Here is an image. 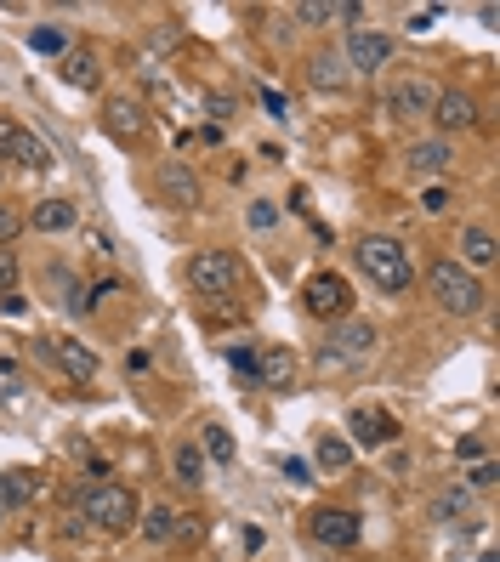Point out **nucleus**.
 Listing matches in <instances>:
<instances>
[{"instance_id":"9b49d317","label":"nucleus","mask_w":500,"mask_h":562,"mask_svg":"<svg viewBox=\"0 0 500 562\" xmlns=\"http://www.w3.org/2000/svg\"><path fill=\"white\" fill-rule=\"evenodd\" d=\"M46 352L57 358V369H63L69 381H80V387L97 381V352H91L86 341H69V335H63V341H46Z\"/></svg>"},{"instance_id":"20e7f679","label":"nucleus","mask_w":500,"mask_h":562,"mask_svg":"<svg viewBox=\"0 0 500 562\" xmlns=\"http://www.w3.org/2000/svg\"><path fill=\"white\" fill-rule=\"evenodd\" d=\"M188 284H194L199 296H228L233 284H239L233 250H199L194 262H188Z\"/></svg>"},{"instance_id":"7ed1b4c3","label":"nucleus","mask_w":500,"mask_h":562,"mask_svg":"<svg viewBox=\"0 0 500 562\" xmlns=\"http://www.w3.org/2000/svg\"><path fill=\"white\" fill-rule=\"evenodd\" d=\"M86 523H97L103 534L137 528V494L125 489V483H97V489L86 494Z\"/></svg>"},{"instance_id":"58836bf2","label":"nucleus","mask_w":500,"mask_h":562,"mask_svg":"<svg viewBox=\"0 0 500 562\" xmlns=\"http://www.w3.org/2000/svg\"><path fill=\"white\" fill-rule=\"evenodd\" d=\"M233 369H239V375H256V352H250V347H233Z\"/></svg>"},{"instance_id":"2eb2a0df","label":"nucleus","mask_w":500,"mask_h":562,"mask_svg":"<svg viewBox=\"0 0 500 562\" xmlns=\"http://www.w3.org/2000/svg\"><path fill=\"white\" fill-rule=\"evenodd\" d=\"M432 120H438V131H466V125H478V103L466 91H438Z\"/></svg>"},{"instance_id":"c9c22d12","label":"nucleus","mask_w":500,"mask_h":562,"mask_svg":"<svg viewBox=\"0 0 500 562\" xmlns=\"http://www.w3.org/2000/svg\"><path fill=\"white\" fill-rule=\"evenodd\" d=\"M495 466H489V460H478V466H472V477H466V483H472V489H495Z\"/></svg>"},{"instance_id":"1a4fd4ad","label":"nucleus","mask_w":500,"mask_h":562,"mask_svg":"<svg viewBox=\"0 0 500 562\" xmlns=\"http://www.w3.org/2000/svg\"><path fill=\"white\" fill-rule=\"evenodd\" d=\"M387 57H393V35H381V29H353L347 35V63L364 74L387 69Z\"/></svg>"},{"instance_id":"2f4dec72","label":"nucleus","mask_w":500,"mask_h":562,"mask_svg":"<svg viewBox=\"0 0 500 562\" xmlns=\"http://www.w3.org/2000/svg\"><path fill=\"white\" fill-rule=\"evenodd\" d=\"M18 228H23V216L12 211V205H0V250H6L12 239H18Z\"/></svg>"},{"instance_id":"a878e982","label":"nucleus","mask_w":500,"mask_h":562,"mask_svg":"<svg viewBox=\"0 0 500 562\" xmlns=\"http://www.w3.org/2000/svg\"><path fill=\"white\" fill-rule=\"evenodd\" d=\"M6 500L23 506V500H40V477L35 472H6Z\"/></svg>"},{"instance_id":"f704fd0d","label":"nucleus","mask_w":500,"mask_h":562,"mask_svg":"<svg viewBox=\"0 0 500 562\" xmlns=\"http://www.w3.org/2000/svg\"><path fill=\"white\" fill-rule=\"evenodd\" d=\"M421 211H427V216L449 211V188H427V194H421Z\"/></svg>"},{"instance_id":"4c0bfd02","label":"nucleus","mask_w":500,"mask_h":562,"mask_svg":"<svg viewBox=\"0 0 500 562\" xmlns=\"http://www.w3.org/2000/svg\"><path fill=\"white\" fill-rule=\"evenodd\" d=\"M432 23H438V6H421V12H410V35H421Z\"/></svg>"},{"instance_id":"423d86ee","label":"nucleus","mask_w":500,"mask_h":562,"mask_svg":"<svg viewBox=\"0 0 500 562\" xmlns=\"http://www.w3.org/2000/svg\"><path fill=\"white\" fill-rule=\"evenodd\" d=\"M375 352V324H364V318H353V324H341L336 335H330V347H324V364L341 369V364H364Z\"/></svg>"},{"instance_id":"bb28decb","label":"nucleus","mask_w":500,"mask_h":562,"mask_svg":"<svg viewBox=\"0 0 500 562\" xmlns=\"http://www.w3.org/2000/svg\"><path fill=\"white\" fill-rule=\"evenodd\" d=\"M199 455H211L216 466H233V438L222 426H205V449H199Z\"/></svg>"},{"instance_id":"f257e3e1","label":"nucleus","mask_w":500,"mask_h":562,"mask_svg":"<svg viewBox=\"0 0 500 562\" xmlns=\"http://www.w3.org/2000/svg\"><path fill=\"white\" fill-rule=\"evenodd\" d=\"M358 267H364V273H370V284H375V290H387V296L410 290V279H415L410 250L398 245V239H381V233H370V239L358 245Z\"/></svg>"},{"instance_id":"f03ea898","label":"nucleus","mask_w":500,"mask_h":562,"mask_svg":"<svg viewBox=\"0 0 500 562\" xmlns=\"http://www.w3.org/2000/svg\"><path fill=\"white\" fill-rule=\"evenodd\" d=\"M427 284H432V296H438V307H444V313L472 318L483 307V284L472 279V267H461V262H438L427 273Z\"/></svg>"},{"instance_id":"5701e85b","label":"nucleus","mask_w":500,"mask_h":562,"mask_svg":"<svg viewBox=\"0 0 500 562\" xmlns=\"http://www.w3.org/2000/svg\"><path fill=\"white\" fill-rule=\"evenodd\" d=\"M307 80H313V86H319V91H336L341 80H347V74H341V63H336V57H330V52H319V57H313V63H307Z\"/></svg>"},{"instance_id":"e433bc0d","label":"nucleus","mask_w":500,"mask_h":562,"mask_svg":"<svg viewBox=\"0 0 500 562\" xmlns=\"http://www.w3.org/2000/svg\"><path fill=\"white\" fill-rule=\"evenodd\" d=\"M205 108H211V120H233V97H222V91H211Z\"/></svg>"},{"instance_id":"a211bd4d","label":"nucleus","mask_w":500,"mask_h":562,"mask_svg":"<svg viewBox=\"0 0 500 562\" xmlns=\"http://www.w3.org/2000/svg\"><path fill=\"white\" fill-rule=\"evenodd\" d=\"M256 381L290 387V381H296V358H290V352H262V358H256Z\"/></svg>"},{"instance_id":"4468645a","label":"nucleus","mask_w":500,"mask_h":562,"mask_svg":"<svg viewBox=\"0 0 500 562\" xmlns=\"http://www.w3.org/2000/svg\"><path fill=\"white\" fill-rule=\"evenodd\" d=\"M103 125H108V137L114 142H137L148 131V114L131 103V97H114V103L103 108Z\"/></svg>"},{"instance_id":"0eeeda50","label":"nucleus","mask_w":500,"mask_h":562,"mask_svg":"<svg viewBox=\"0 0 500 562\" xmlns=\"http://www.w3.org/2000/svg\"><path fill=\"white\" fill-rule=\"evenodd\" d=\"M313 540L330 545V551H353L358 545V517L341 506H319L313 511Z\"/></svg>"},{"instance_id":"72a5a7b5","label":"nucleus","mask_w":500,"mask_h":562,"mask_svg":"<svg viewBox=\"0 0 500 562\" xmlns=\"http://www.w3.org/2000/svg\"><path fill=\"white\" fill-rule=\"evenodd\" d=\"M250 228H273V222H279V211H273V205H268V199H256V205H250Z\"/></svg>"},{"instance_id":"412c9836","label":"nucleus","mask_w":500,"mask_h":562,"mask_svg":"<svg viewBox=\"0 0 500 562\" xmlns=\"http://www.w3.org/2000/svg\"><path fill=\"white\" fill-rule=\"evenodd\" d=\"M171 472H177L182 489H199V483H205V455H199L194 443H182L177 455H171Z\"/></svg>"},{"instance_id":"4be33fe9","label":"nucleus","mask_w":500,"mask_h":562,"mask_svg":"<svg viewBox=\"0 0 500 562\" xmlns=\"http://www.w3.org/2000/svg\"><path fill=\"white\" fill-rule=\"evenodd\" d=\"M461 256H466V267H489L495 262V233L489 228H466L461 233Z\"/></svg>"},{"instance_id":"b1692460","label":"nucleus","mask_w":500,"mask_h":562,"mask_svg":"<svg viewBox=\"0 0 500 562\" xmlns=\"http://www.w3.org/2000/svg\"><path fill=\"white\" fill-rule=\"evenodd\" d=\"M313 455H319V466H324V472H341V466L353 460V449H347V443H341L336 432H324V438H319V449H313Z\"/></svg>"},{"instance_id":"6e6552de","label":"nucleus","mask_w":500,"mask_h":562,"mask_svg":"<svg viewBox=\"0 0 500 562\" xmlns=\"http://www.w3.org/2000/svg\"><path fill=\"white\" fill-rule=\"evenodd\" d=\"M432 103H438V86H432V80H421V74H410V80H398V86L387 91V114H398V120L432 114Z\"/></svg>"},{"instance_id":"37998d69","label":"nucleus","mask_w":500,"mask_h":562,"mask_svg":"<svg viewBox=\"0 0 500 562\" xmlns=\"http://www.w3.org/2000/svg\"><path fill=\"white\" fill-rule=\"evenodd\" d=\"M285 477L290 483H307V460H285Z\"/></svg>"},{"instance_id":"c85d7f7f","label":"nucleus","mask_w":500,"mask_h":562,"mask_svg":"<svg viewBox=\"0 0 500 562\" xmlns=\"http://www.w3.org/2000/svg\"><path fill=\"white\" fill-rule=\"evenodd\" d=\"M29 46H35V52H46V57H63L69 52V35H63V29H35V35H29Z\"/></svg>"},{"instance_id":"a19ab883","label":"nucleus","mask_w":500,"mask_h":562,"mask_svg":"<svg viewBox=\"0 0 500 562\" xmlns=\"http://www.w3.org/2000/svg\"><path fill=\"white\" fill-rule=\"evenodd\" d=\"M148 364H154V358H148V352L143 347H137V352H125V369H131V375H143V369Z\"/></svg>"},{"instance_id":"7c9ffc66","label":"nucleus","mask_w":500,"mask_h":562,"mask_svg":"<svg viewBox=\"0 0 500 562\" xmlns=\"http://www.w3.org/2000/svg\"><path fill=\"white\" fill-rule=\"evenodd\" d=\"M296 18H302V23H330V18H336V0H302V6H296Z\"/></svg>"},{"instance_id":"dca6fc26","label":"nucleus","mask_w":500,"mask_h":562,"mask_svg":"<svg viewBox=\"0 0 500 562\" xmlns=\"http://www.w3.org/2000/svg\"><path fill=\"white\" fill-rule=\"evenodd\" d=\"M74 222H80V211H74L69 199H40L35 211H29V228H40V233H69Z\"/></svg>"},{"instance_id":"473e14b6","label":"nucleus","mask_w":500,"mask_h":562,"mask_svg":"<svg viewBox=\"0 0 500 562\" xmlns=\"http://www.w3.org/2000/svg\"><path fill=\"white\" fill-rule=\"evenodd\" d=\"M12 284H18V256L0 250V296H12Z\"/></svg>"},{"instance_id":"6ab92c4d","label":"nucleus","mask_w":500,"mask_h":562,"mask_svg":"<svg viewBox=\"0 0 500 562\" xmlns=\"http://www.w3.org/2000/svg\"><path fill=\"white\" fill-rule=\"evenodd\" d=\"M410 171H415V176L449 171V142H415V148H410Z\"/></svg>"},{"instance_id":"aec40b11","label":"nucleus","mask_w":500,"mask_h":562,"mask_svg":"<svg viewBox=\"0 0 500 562\" xmlns=\"http://www.w3.org/2000/svg\"><path fill=\"white\" fill-rule=\"evenodd\" d=\"M52 284H57V307H63V313H91V290H80V284H74L69 267H57Z\"/></svg>"},{"instance_id":"39448f33","label":"nucleus","mask_w":500,"mask_h":562,"mask_svg":"<svg viewBox=\"0 0 500 562\" xmlns=\"http://www.w3.org/2000/svg\"><path fill=\"white\" fill-rule=\"evenodd\" d=\"M302 301L313 318H347V307H353V284L341 279V273H313V279L302 284Z\"/></svg>"},{"instance_id":"393cba45","label":"nucleus","mask_w":500,"mask_h":562,"mask_svg":"<svg viewBox=\"0 0 500 562\" xmlns=\"http://www.w3.org/2000/svg\"><path fill=\"white\" fill-rule=\"evenodd\" d=\"M171 528H177V511H171V506H154V511H148V523H143V540L165 545V540H171Z\"/></svg>"},{"instance_id":"ea45409f","label":"nucleus","mask_w":500,"mask_h":562,"mask_svg":"<svg viewBox=\"0 0 500 562\" xmlns=\"http://www.w3.org/2000/svg\"><path fill=\"white\" fill-rule=\"evenodd\" d=\"M455 455H461V460H483V443L478 438H461V443H455Z\"/></svg>"},{"instance_id":"f8f14e48","label":"nucleus","mask_w":500,"mask_h":562,"mask_svg":"<svg viewBox=\"0 0 500 562\" xmlns=\"http://www.w3.org/2000/svg\"><path fill=\"white\" fill-rule=\"evenodd\" d=\"M160 194H165V205L194 211V205H199V176L188 171L182 159H165V165H160Z\"/></svg>"},{"instance_id":"79ce46f5","label":"nucleus","mask_w":500,"mask_h":562,"mask_svg":"<svg viewBox=\"0 0 500 562\" xmlns=\"http://www.w3.org/2000/svg\"><path fill=\"white\" fill-rule=\"evenodd\" d=\"M262 103H268V114H290V103H285V91H262Z\"/></svg>"},{"instance_id":"c756f323","label":"nucleus","mask_w":500,"mask_h":562,"mask_svg":"<svg viewBox=\"0 0 500 562\" xmlns=\"http://www.w3.org/2000/svg\"><path fill=\"white\" fill-rule=\"evenodd\" d=\"M171 540H177V545H199V540H205V517H177Z\"/></svg>"},{"instance_id":"cd10ccee","label":"nucleus","mask_w":500,"mask_h":562,"mask_svg":"<svg viewBox=\"0 0 500 562\" xmlns=\"http://www.w3.org/2000/svg\"><path fill=\"white\" fill-rule=\"evenodd\" d=\"M432 517H438V523H455V517H466V489H444L438 500H432Z\"/></svg>"},{"instance_id":"c03bdc74","label":"nucleus","mask_w":500,"mask_h":562,"mask_svg":"<svg viewBox=\"0 0 500 562\" xmlns=\"http://www.w3.org/2000/svg\"><path fill=\"white\" fill-rule=\"evenodd\" d=\"M6 511H12V500H6V472H0V523H6Z\"/></svg>"},{"instance_id":"9d476101","label":"nucleus","mask_w":500,"mask_h":562,"mask_svg":"<svg viewBox=\"0 0 500 562\" xmlns=\"http://www.w3.org/2000/svg\"><path fill=\"white\" fill-rule=\"evenodd\" d=\"M347 432H353L364 449H381V443H393L398 438V421L387 415V409H375V404H358L353 415H347Z\"/></svg>"},{"instance_id":"f3484780","label":"nucleus","mask_w":500,"mask_h":562,"mask_svg":"<svg viewBox=\"0 0 500 562\" xmlns=\"http://www.w3.org/2000/svg\"><path fill=\"white\" fill-rule=\"evenodd\" d=\"M63 80L69 86H80V91H97V80H103V69H97V52H63Z\"/></svg>"},{"instance_id":"ddd939ff","label":"nucleus","mask_w":500,"mask_h":562,"mask_svg":"<svg viewBox=\"0 0 500 562\" xmlns=\"http://www.w3.org/2000/svg\"><path fill=\"white\" fill-rule=\"evenodd\" d=\"M0 148L18 159V165H29V171H46V165H52V148H46L35 131H23V125H0Z\"/></svg>"}]
</instances>
